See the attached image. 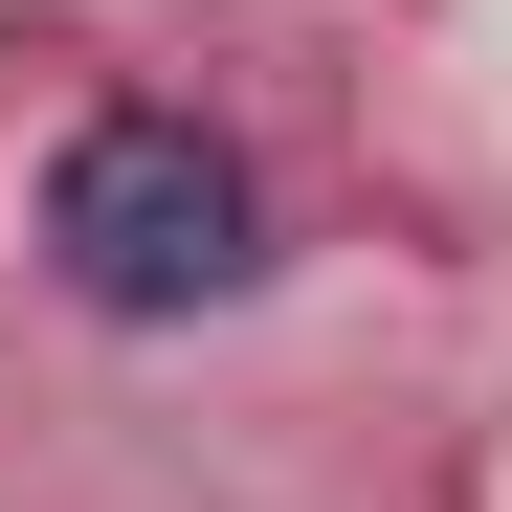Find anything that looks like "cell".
<instances>
[{
    "mask_svg": "<svg viewBox=\"0 0 512 512\" xmlns=\"http://www.w3.org/2000/svg\"><path fill=\"white\" fill-rule=\"evenodd\" d=\"M45 268H67V312H112V334H179V312H223L245 268H268V201H245V156L201 134V112H90L45 156Z\"/></svg>",
    "mask_w": 512,
    "mask_h": 512,
    "instance_id": "cell-1",
    "label": "cell"
}]
</instances>
